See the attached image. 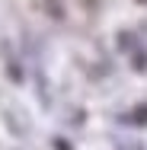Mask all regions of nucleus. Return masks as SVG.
Wrapping results in <instances>:
<instances>
[{
    "mask_svg": "<svg viewBox=\"0 0 147 150\" xmlns=\"http://www.w3.org/2000/svg\"><path fill=\"white\" fill-rule=\"evenodd\" d=\"M141 3H147V0H141Z\"/></svg>",
    "mask_w": 147,
    "mask_h": 150,
    "instance_id": "obj_1",
    "label": "nucleus"
}]
</instances>
